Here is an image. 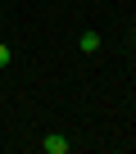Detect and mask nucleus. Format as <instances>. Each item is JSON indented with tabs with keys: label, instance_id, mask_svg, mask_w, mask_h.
Segmentation results:
<instances>
[{
	"label": "nucleus",
	"instance_id": "20e7f679",
	"mask_svg": "<svg viewBox=\"0 0 136 154\" xmlns=\"http://www.w3.org/2000/svg\"><path fill=\"white\" fill-rule=\"evenodd\" d=\"M131 45H136V36H131Z\"/></svg>",
	"mask_w": 136,
	"mask_h": 154
},
{
	"label": "nucleus",
	"instance_id": "f03ea898",
	"mask_svg": "<svg viewBox=\"0 0 136 154\" xmlns=\"http://www.w3.org/2000/svg\"><path fill=\"white\" fill-rule=\"evenodd\" d=\"M100 50V32H82V54H95Z\"/></svg>",
	"mask_w": 136,
	"mask_h": 154
},
{
	"label": "nucleus",
	"instance_id": "f257e3e1",
	"mask_svg": "<svg viewBox=\"0 0 136 154\" xmlns=\"http://www.w3.org/2000/svg\"><path fill=\"white\" fill-rule=\"evenodd\" d=\"M41 149H45V154H68V149H73V140L54 131V136H45V140H41Z\"/></svg>",
	"mask_w": 136,
	"mask_h": 154
},
{
	"label": "nucleus",
	"instance_id": "7ed1b4c3",
	"mask_svg": "<svg viewBox=\"0 0 136 154\" xmlns=\"http://www.w3.org/2000/svg\"><path fill=\"white\" fill-rule=\"evenodd\" d=\"M9 63V45H0V68H5Z\"/></svg>",
	"mask_w": 136,
	"mask_h": 154
}]
</instances>
